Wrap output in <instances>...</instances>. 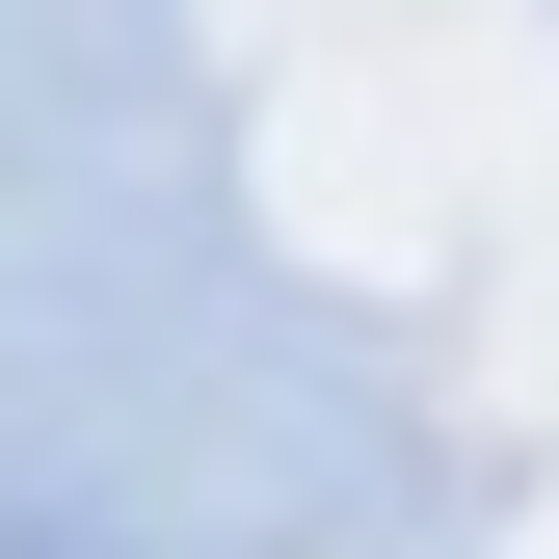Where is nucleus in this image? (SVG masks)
Listing matches in <instances>:
<instances>
[]
</instances>
